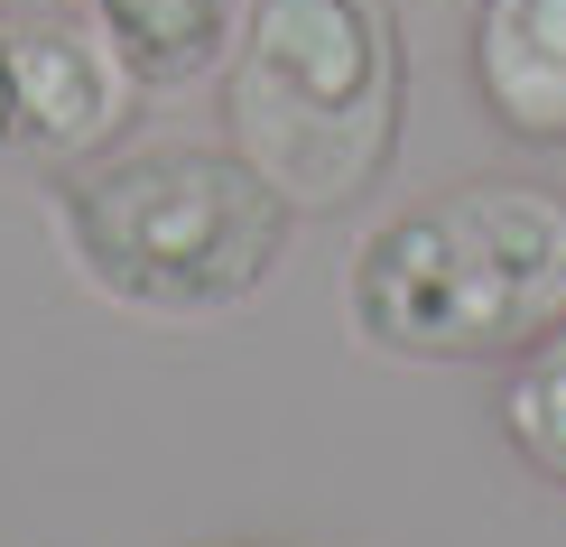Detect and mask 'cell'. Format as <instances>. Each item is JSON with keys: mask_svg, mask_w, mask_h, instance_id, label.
<instances>
[{"mask_svg": "<svg viewBox=\"0 0 566 547\" xmlns=\"http://www.w3.org/2000/svg\"><path fill=\"white\" fill-rule=\"evenodd\" d=\"M566 316V186L455 177L363 232L344 325L381 362H492Z\"/></svg>", "mask_w": 566, "mask_h": 547, "instance_id": "cell-1", "label": "cell"}, {"mask_svg": "<svg viewBox=\"0 0 566 547\" xmlns=\"http://www.w3.org/2000/svg\"><path fill=\"white\" fill-rule=\"evenodd\" d=\"M56 232L84 288L130 316H232L279 278L297 204L232 139H112L56 177Z\"/></svg>", "mask_w": 566, "mask_h": 547, "instance_id": "cell-2", "label": "cell"}, {"mask_svg": "<svg viewBox=\"0 0 566 547\" xmlns=\"http://www.w3.org/2000/svg\"><path fill=\"white\" fill-rule=\"evenodd\" d=\"M223 130L297 213H344L409 130V38L390 0H242L223 46Z\"/></svg>", "mask_w": 566, "mask_h": 547, "instance_id": "cell-3", "label": "cell"}, {"mask_svg": "<svg viewBox=\"0 0 566 547\" xmlns=\"http://www.w3.org/2000/svg\"><path fill=\"white\" fill-rule=\"evenodd\" d=\"M10 46V93H19V168H84L103 158L130 122V65L112 56V38L93 19H46V10H10L0 19Z\"/></svg>", "mask_w": 566, "mask_h": 547, "instance_id": "cell-4", "label": "cell"}, {"mask_svg": "<svg viewBox=\"0 0 566 547\" xmlns=\"http://www.w3.org/2000/svg\"><path fill=\"white\" fill-rule=\"evenodd\" d=\"M464 56L492 130L521 149H566V0H474Z\"/></svg>", "mask_w": 566, "mask_h": 547, "instance_id": "cell-5", "label": "cell"}, {"mask_svg": "<svg viewBox=\"0 0 566 547\" xmlns=\"http://www.w3.org/2000/svg\"><path fill=\"white\" fill-rule=\"evenodd\" d=\"M84 19L112 38L130 84H205L232 46L242 0H84Z\"/></svg>", "mask_w": 566, "mask_h": 547, "instance_id": "cell-6", "label": "cell"}, {"mask_svg": "<svg viewBox=\"0 0 566 547\" xmlns=\"http://www.w3.org/2000/svg\"><path fill=\"white\" fill-rule=\"evenodd\" d=\"M492 427H502V445L521 455L530 483L566 492V316H557L538 344H521V353L502 362V390H492Z\"/></svg>", "mask_w": 566, "mask_h": 547, "instance_id": "cell-7", "label": "cell"}, {"mask_svg": "<svg viewBox=\"0 0 566 547\" xmlns=\"http://www.w3.org/2000/svg\"><path fill=\"white\" fill-rule=\"evenodd\" d=\"M0 168H19V93H10V46H0Z\"/></svg>", "mask_w": 566, "mask_h": 547, "instance_id": "cell-8", "label": "cell"}, {"mask_svg": "<svg viewBox=\"0 0 566 547\" xmlns=\"http://www.w3.org/2000/svg\"><path fill=\"white\" fill-rule=\"evenodd\" d=\"M0 10H46V0H0Z\"/></svg>", "mask_w": 566, "mask_h": 547, "instance_id": "cell-9", "label": "cell"}]
</instances>
